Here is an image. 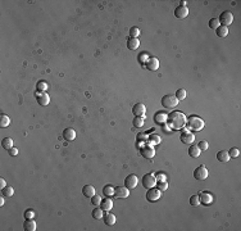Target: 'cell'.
Masks as SVG:
<instances>
[{"label": "cell", "instance_id": "d6a6232c", "mask_svg": "<svg viewBox=\"0 0 241 231\" xmlns=\"http://www.w3.org/2000/svg\"><path fill=\"white\" fill-rule=\"evenodd\" d=\"M148 140L151 143V145H153V144H155V145H156V144H159V143H160V136H159V135H156V134H153V135H150L149 138H148Z\"/></svg>", "mask_w": 241, "mask_h": 231}, {"label": "cell", "instance_id": "277c9868", "mask_svg": "<svg viewBox=\"0 0 241 231\" xmlns=\"http://www.w3.org/2000/svg\"><path fill=\"white\" fill-rule=\"evenodd\" d=\"M218 21H219V25H221V26L227 27L229 25H232V22H234V14L231 12H228V10H226V12L221 13Z\"/></svg>", "mask_w": 241, "mask_h": 231}, {"label": "cell", "instance_id": "30bf717a", "mask_svg": "<svg viewBox=\"0 0 241 231\" xmlns=\"http://www.w3.org/2000/svg\"><path fill=\"white\" fill-rule=\"evenodd\" d=\"M139 184V178L136 175H130L124 178V186L127 189H135Z\"/></svg>", "mask_w": 241, "mask_h": 231}, {"label": "cell", "instance_id": "7c38bea8", "mask_svg": "<svg viewBox=\"0 0 241 231\" xmlns=\"http://www.w3.org/2000/svg\"><path fill=\"white\" fill-rule=\"evenodd\" d=\"M194 140H195L194 134L185 129V130L182 131V134H181V141H182L183 144L190 145V144H192V143H194Z\"/></svg>", "mask_w": 241, "mask_h": 231}, {"label": "cell", "instance_id": "f907efd6", "mask_svg": "<svg viewBox=\"0 0 241 231\" xmlns=\"http://www.w3.org/2000/svg\"><path fill=\"white\" fill-rule=\"evenodd\" d=\"M180 7H186V2H185V0H182V2H181Z\"/></svg>", "mask_w": 241, "mask_h": 231}, {"label": "cell", "instance_id": "d590c367", "mask_svg": "<svg viewBox=\"0 0 241 231\" xmlns=\"http://www.w3.org/2000/svg\"><path fill=\"white\" fill-rule=\"evenodd\" d=\"M133 126H135V127H142V126H144V118H141V117H135L133 118Z\"/></svg>", "mask_w": 241, "mask_h": 231}, {"label": "cell", "instance_id": "d4e9b609", "mask_svg": "<svg viewBox=\"0 0 241 231\" xmlns=\"http://www.w3.org/2000/svg\"><path fill=\"white\" fill-rule=\"evenodd\" d=\"M200 153H202V150L199 149V146H190L188 148V155L190 157H192V158H197L199 155H200Z\"/></svg>", "mask_w": 241, "mask_h": 231}, {"label": "cell", "instance_id": "7402d4cb", "mask_svg": "<svg viewBox=\"0 0 241 231\" xmlns=\"http://www.w3.org/2000/svg\"><path fill=\"white\" fill-rule=\"evenodd\" d=\"M217 159L219 162H222V163H226V162H228L231 158H229V155H228V153L226 150H219L217 153Z\"/></svg>", "mask_w": 241, "mask_h": 231}, {"label": "cell", "instance_id": "60d3db41", "mask_svg": "<svg viewBox=\"0 0 241 231\" xmlns=\"http://www.w3.org/2000/svg\"><path fill=\"white\" fill-rule=\"evenodd\" d=\"M149 58H150V57H149V54L142 53V54H140V55H139V62L141 63V64H145V63L149 60Z\"/></svg>", "mask_w": 241, "mask_h": 231}, {"label": "cell", "instance_id": "8fae6325", "mask_svg": "<svg viewBox=\"0 0 241 231\" xmlns=\"http://www.w3.org/2000/svg\"><path fill=\"white\" fill-rule=\"evenodd\" d=\"M36 99H37L40 106H43V107L48 106L49 101H50V97L45 91H36Z\"/></svg>", "mask_w": 241, "mask_h": 231}, {"label": "cell", "instance_id": "4dcf8cb0", "mask_svg": "<svg viewBox=\"0 0 241 231\" xmlns=\"http://www.w3.org/2000/svg\"><path fill=\"white\" fill-rule=\"evenodd\" d=\"M91 216H92V218H95V219L103 218V209L101 208H94L92 212H91Z\"/></svg>", "mask_w": 241, "mask_h": 231}, {"label": "cell", "instance_id": "484cf974", "mask_svg": "<svg viewBox=\"0 0 241 231\" xmlns=\"http://www.w3.org/2000/svg\"><path fill=\"white\" fill-rule=\"evenodd\" d=\"M216 32H217L218 37H226L228 35V28L225 27V26H219V27L216 28Z\"/></svg>", "mask_w": 241, "mask_h": 231}, {"label": "cell", "instance_id": "f1b7e54d", "mask_svg": "<svg viewBox=\"0 0 241 231\" xmlns=\"http://www.w3.org/2000/svg\"><path fill=\"white\" fill-rule=\"evenodd\" d=\"M103 194L105 195V196H112V195H114V187L112 186V185H105L103 187Z\"/></svg>", "mask_w": 241, "mask_h": 231}, {"label": "cell", "instance_id": "c3c4849f", "mask_svg": "<svg viewBox=\"0 0 241 231\" xmlns=\"http://www.w3.org/2000/svg\"><path fill=\"white\" fill-rule=\"evenodd\" d=\"M5 186H7V182H5V180H4V178L2 177V178H0V187L3 189V187H5Z\"/></svg>", "mask_w": 241, "mask_h": 231}, {"label": "cell", "instance_id": "681fc988", "mask_svg": "<svg viewBox=\"0 0 241 231\" xmlns=\"http://www.w3.org/2000/svg\"><path fill=\"white\" fill-rule=\"evenodd\" d=\"M4 198H5V196H4V195H3V196H2V198H0V205H2V207H3V205H4Z\"/></svg>", "mask_w": 241, "mask_h": 231}, {"label": "cell", "instance_id": "4316f807", "mask_svg": "<svg viewBox=\"0 0 241 231\" xmlns=\"http://www.w3.org/2000/svg\"><path fill=\"white\" fill-rule=\"evenodd\" d=\"M2 194L5 196V198H10V196H13L14 195V189L12 186H5L2 189Z\"/></svg>", "mask_w": 241, "mask_h": 231}, {"label": "cell", "instance_id": "5b68a950", "mask_svg": "<svg viewBox=\"0 0 241 231\" xmlns=\"http://www.w3.org/2000/svg\"><path fill=\"white\" fill-rule=\"evenodd\" d=\"M141 182H142V186L146 187V189H151V187H154V185L156 184L155 175H153V173H146V175H144Z\"/></svg>", "mask_w": 241, "mask_h": 231}, {"label": "cell", "instance_id": "bcb514c9", "mask_svg": "<svg viewBox=\"0 0 241 231\" xmlns=\"http://www.w3.org/2000/svg\"><path fill=\"white\" fill-rule=\"evenodd\" d=\"M9 154L12 155V157H16V155L18 154V149L13 146V148H10V149H9Z\"/></svg>", "mask_w": 241, "mask_h": 231}, {"label": "cell", "instance_id": "836d02e7", "mask_svg": "<svg viewBox=\"0 0 241 231\" xmlns=\"http://www.w3.org/2000/svg\"><path fill=\"white\" fill-rule=\"evenodd\" d=\"M141 34V31L139 27H131L130 30V37H135V39H137V36Z\"/></svg>", "mask_w": 241, "mask_h": 231}, {"label": "cell", "instance_id": "9c48e42d", "mask_svg": "<svg viewBox=\"0 0 241 231\" xmlns=\"http://www.w3.org/2000/svg\"><path fill=\"white\" fill-rule=\"evenodd\" d=\"M132 113L136 117H141V118H145V113H146V108L142 103H137L135 104L132 107Z\"/></svg>", "mask_w": 241, "mask_h": 231}, {"label": "cell", "instance_id": "cb8c5ba5", "mask_svg": "<svg viewBox=\"0 0 241 231\" xmlns=\"http://www.w3.org/2000/svg\"><path fill=\"white\" fill-rule=\"evenodd\" d=\"M104 224L108 225V226H112L116 224V216H114L113 213H107L105 216H104Z\"/></svg>", "mask_w": 241, "mask_h": 231}, {"label": "cell", "instance_id": "f546056e", "mask_svg": "<svg viewBox=\"0 0 241 231\" xmlns=\"http://www.w3.org/2000/svg\"><path fill=\"white\" fill-rule=\"evenodd\" d=\"M2 146H3L4 149L9 150L10 148H13V140L10 139V138H5V139H3V141H2Z\"/></svg>", "mask_w": 241, "mask_h": 231}, {"label": "cell", "instance_id": "e575fe53", "mask_svg": "<svg viewBox=\"0 0 241 231\" xmlns=\"http://www.w3.org/2000/svg\"><path fill=\"white\" fill-rule=\"evenodd\" d=\"M228 155H229V158H237V157L240 155V150L237 148H231L228 152Z\"/></svg>", "mask_w": 241, "mask_h": 231}, {"label": "cell", "instance_id": "5bb4252c", "mask_svg": "<svg viewBox=\"0 0 241 231\" xmlns=\"http://www.w3.org/2000/svg\"><path fill=\"white\" fill-rule=\"evenodd\" d=\"M174 16H176V18H180V19L186 18L188 16V9H187V7H177L174 9Z\"/></svg>", "mask_w": 241, "mask_h": 231}, {"label": "cell", "instance_id": "6da1fadb", "mask_svg": "<svg viewBox=\"0 0 241 231\" xmlns=\"http://www.w3.org/2000/svg\"><path fill=\"white\" fill-rule=\"evenodd\" d=\"M186 116L182 113V112H172L171 114H168V118H167V122H168V126L169 129H173V130H181L185 127L186 125Z\"/></svg>", "mask_w": 241, "mask_h": 231}, {"label": "cell", "instance_id": "83f0119b", "mask_svg": "<svg viewBox=\"0 0 241 231\" xmlns=\"http://www.w3.org/2000/svg\"><path fill=\"white\" fill-rule=\"evenodd\" d=\"M9 123H10V118L8 117L7 114H0V127H8L9 126Z\"/></svg>", "mask_w": 241, "mask_h": 231}, {"label": "cell", "instance_id": "3957f363", "mask_svg": "<svg viewBox=\"0 0 241 231\" xmlns=\"http://www.w3.org/2000/svg\"><path fill=\"white\" fill-rule=\"evenodd\" d=\"M162 106L167 109H172L176 106H178V100L174 95H164L162 98Z\"/></svg>", "mask_w": 241, "mask_h": 231}, {"label": "cell", "instance_id": "74e56055", "mask_svg": "<svg viewBox=\"0 0 241 231\" xmlns=\"http://www.w3.org/2000/svg\"><path fill=\"white\" fill-rule=\"evenodd\" d=\"M221 25H219V21L218 18H212L211 21H209V27H211L212 30H216L217 27H219Z\"/></svg>", "mask_w": 241, "mask_h": 231}, {"label": "cell", "instance_id": "ab89813d", "mask_svg": "<svg viewBox=\"0 0 241 231\" xmlns=\"http://www.w3.org/2000/svg\"><path fill=\"white\" fill-rule=\"evenodd\" d=\"M197 146H199V149H200V150L205 152V150H208V148H209V144H208V141H205V140H202L200 143L197 144Z\"/></svg>", "mask_w": 241, "mask_h": 231}, {"label": "cell", "instance_id": "b9f144b4", "mask_svg": "<svg viewBox=\"0 0 241 231\" xmlns=\"http://www.w3.org/2000/svg\"><path fill=\"white\" fill-rule=\"evenodd\" d=\"M25 218L26 219H34L35 218V212L32 209H28V211L25 212Z\"/></svg>", "mask_w": 241, "mask_h": 231}, {"label": "cell", "instance_id": "7a4b0ae2", "mask_svg": "<svg viewBox=\"0 0 241 231\" xmlns=\"http://www.w3.org/2000/svg\"><path fill=\"white\" fill-rule=\"evenodd\" d=\"M186 123L188 126V129L192 130V131H202L205 126L204 121L200 117H197V116H190V117L187 118Z\"/></svg>", "mask_w": 241, "mask_h": 231}, {"label": "cell", "instance_id": "e0dca14e", "mask_svg": "<svg viewBox=\"0 0 241 231\" xmlns=\"http://www.w3.org/2000/svg\"><path fill=\"white\" fill-rule=\"evenodd\" d=\"M167 118H168V114L164 113V112H156L155 116H154V121L158 125H162V123L167 122Z\"/></svg>", "mask_w": 241, "mask_h": 231}, {"label": "cell", "instance_id": "52a82bcc", "mask_svg": "<svg viewBox=\"0 0 241 231\" xmlns=\"http://www.w3.org/2000/svg\"><path fill=\"white\" fill-rule=\"evenodd\" d=\"M130 195V189H127L126 186H117L114 187V196L118 199H126Z\"/></svg>", "mask_w": 241, "mask_h": 231}, {"label": "cell", "instance_id": "2e32d148", "mask_svg": "<svg viewBox=\"0 0 241 231\" xmlns=\"http://www.w3.org/2000/svg\"><path fill=\"white\" fill-rule=\"evenodd\" d=\"M100 208L103 209V211H107V212H108V211H110V209L113 208V202H112V199H110L109 196L101 199Z\"/></svg>", "mask_w": 241, "mask_h": 231}, {"label": "cell", "instance_id": "44dd1931", "mask_svg": "<svg viewBox=\"0 0 241 231\" xmlns=\"http://www.w3.org/2000/svg\"><path fill=\"white\" fill-rule=\"evenodd\" d=\"M139 46H140V41H139V39L130 37V39L127 40V48H128L130 50H136Z\"/></svg>", "mask_w": 241, "mask_h": 231}, {"label": "cell", "instance_id": "8d00e7d4", "mask_svg": "<svg viewBox=\"0 0 241 231\" xmlns=\"http://www.w3.org/2000/svg\"><path fill=\"white\" fill-rule=\"evenodd\" d=\"M48 87H49V85L45 81H39L37 82V91H46Z\"/></svg>", "mask_w": 241, "mask_h": 231}, {"label": "cell", "instance_id": "f35d334b", "mask_svg": "<svg viewBox=\"0 0 241 231\" xmlns=\"http://www.w3.org/2000/svg\"><path fill=\"white\" fill-rule=\"evenodd\" d=\"M190 204L194 205V207H197L199 204H200V198H199V195H192L190 198Z\"/></svg>", "mask_w": 241, "mask_h": 231}, {"label": "cell", "instance_id": "4fadbf2b", "mask_svg": "<svg viewBox=\"0 0 241 231\" xmlns=\"http://www.w3.org/2000/svg\"><path fill=\"white\" fill-rule=\"evenodd\" d=\"M141 155L145 157L146 159H153L155 155V149L150 145H145L141 148Z\"/></svg>", "mask_w": 241, "mask_h": 231}, {"label": "cell", "instance_id": "9a60e30c", "mask_svg": "<svg viewBox=\"0 0 241 231\" xmlns=\"http://www.w3.org/2000/svg\"><path fill=\"white\" fill-rule=\"evenodd\" d=\"M145 66L149 71H156L159 68V60L156 58H149V60L145 63Z\"/></svg>", "mask_w": 241, "mask_h": 231}, {"label": "cell", "instance_id": "ac0fdd59", "mask_svg": "<svg viewBox=\"0 0 241 231\" xmlns=\"http://www.w3.org/2000/svg\"><path fill=\"white\" fill-rule=\"evenodd\" d=\"M63 138H64V140L67 141H72V140H75L76 139V131L73 130V129H66L64 131H63Z\"/></svg>", "mask_w": 241, "mask_h": 231}, {"label": "cell", "instance_id": "7dc6e473", "mask_svg": "<svg viewBox=\"0 0 241 231\" xmlns=\"http://www.w3.org/2000/svg\"><path fill=\"white\" fill-rule=\"evenodd\" d=\"M137 136H139V138H137L139 140H148V138H149V136H146L145 134H139Z\"/></svg>", "mask_w": 241, "mask_h": 231}, {"label": "cell", "instance_id": "8992f818", "mask_svg": "<svg viewBox=\"0 0 241 231\" xmlns=\"http://www.w3.org/2000/svg\"><path fill=\"white\" fill-rule=\"evenodd\" d=\"M162 198V191L159 189H148V193H146V199H148L149 202H156L158 199Z\"/></svg>", "mask_w": 241, "mask_h": 231}, {"label": "cell", "instance_id": "7bdbcfd3", "mask_svg": "<svg viewBox=\"0 0 241 231\" xmlns=\"http://www.w3.org/2000/svg\"><path fill=\"white\" fill-rule=\"evenodd\" d=\"M91 203L94 204V205H100V203H101V199H100V196L99 195H94L92 198H91Z\"/></svg>", "mask_w": 241, "mask_h": 231}, {"label": "cell", "instance_id": "ba28073f", "mask_svg": "<svg viewBox=\"0 0 241 231\" xmlns=\"http://www.w3.org/2000/svg\"><path fill=\"white\" fill-rule=\"evenodd\" d=\"M194 177L196 178V180H205V178L208 177V170L205 168V166L202 164V166H199L194 171Z\"/></svg>", "mask_w": 241, "mask_h": 231}, {"label": "cell", "instance_id": "603a6c76", "mask_svg": "<svg viewBox=\"0 0 241 231\" xmlns=\"http://www.w3.org/2000/svg\"><path fill=\"white\" fill-rule=\"evenodd\" d=\"M23 229L26 231H35L36 230V222L34 219H26L23 224Z\"/></svg>", "mask_w": 241, "mask_h": 231}, {"label": "cell", "instance_id": "f6af8a7d", "mask_svg": "<svg viewBox=\"0 0 241 231\" xmlns=\"http://www.w3.org/2000/svg\"><path fill=\"white\" fill-rule=\"evenodd\" d=\"M155 178H156V181H167V176L164 173H162V172L156 173L155 175Z\"/></svg>", "mask_w": 241, "mask_h": 231}, {"label": "cell", "instance_id": "1f68e13d", "mask_svg": "<svg viewBox=\"0 0 241 231\" xmlns=\"http://www.w3.org/2000/svg\"><path fill=\"white\" fill-rule=\"evenodd\" d=\"M174 97L177 98V100H183V99H186V90L185 89H178L176 91V94H174Z\"/></svg>", "mask_w": 241, "mask_h": 231}, {"label": "cell", "instance_id": "d6986e66", "mask_svg": "<svg viewBox=\"0 0 241 231\" xmlns=\"http://www.w3.org/2000/svg\"><path fill=\"white\" fill-rule=\"evenodd\" d=\"M82 194L85 195L86 198H92L94 195H95V187H94L92 185H85L82 187Z\"/></svg>", "mask_w": 241, "mask_h": 231}, {"label": "cell", "instance_id": "ffe728a7", "mask_svg": "<svg viewBox=\"0 0 241 231\" xmlns=\"http://www.w3.org/2000/svg\"><path fill=\"white\" fill-rule=\"evenodd\" d=\"M199 198H200V202H203V204H211L213 202V196L209 193H200L199 194Z\"/></svg>", "mask_w": 241, "mask_h": 231}, {"label": "cell", "instance_id": "ee69618b", "mask_svg": "<svg viewBox=\"0 0 241 231\" xmlns=\"http://www.w3.org/2000/svg\"><path fill=\"white\" fill-rule=\"evenodd\" d=\"M158 189L160 191L167 190V189H168V184H167V181H159L158 182Z\"/></svg>", "mask_w": 241, "mask_h": 231}]
</instances>
